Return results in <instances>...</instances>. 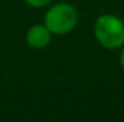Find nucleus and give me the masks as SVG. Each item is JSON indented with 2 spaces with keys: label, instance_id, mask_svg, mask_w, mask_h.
<instances>
[{
  "label": "nucleus",
  "instance_id": "f03ea898",
  "mask_svg": "<svg viewBox=\"0 0 124 122\" xmlns=\"http://www.w3.org/2000/svg\"><path fill=\"white\" fill-rule=\"evenodd\" d=\"M45 26L51 30L52 34H66L78 23V12L69 3H56L48 9L45 13Z\"/></svg>",
  "mask_w": 124,
  "mask_h": 122
},
{
  "label": "nucleus",
  "instance_id": "20e7f679",
  "mask_svg": "<svg viewBox=\"0 0 124 122\" xmlns=\"http://www.w3.org/2000/svg\"><path fill=\"white\" fill-rule=\"evenodd\" d=\"M52 0H25L26 4H29L31 7H35V9H39V7H45L51 3Z\"/></svg>",
  "mask_w": 124,
  "mask_h": 122
},
{
  "label": "nucleus",
  "instance_id": "39448f33",
  "mask_svg": "<svg viewBox=\"0 0 124 122\" xmlns=\"http://www.w3.org/2000/svg\"><path fill=\"white\" fill-rule=\"evenodd\" d=\"M120 65L123 66V69H124V49L121 50V53H120Z\"/></svg>",
  "mask_w": 124,
  "mask_h": 122
},
{
  "label": "nucleus",
  "instance_id": "f257e3e1",
  "mask_svg": "<svg viewBox=\"0 0 124 122\" xmlns=\"http://www.w3.org/2000/svg\"><path fill=\"white\" fill-rule=\"evenodd\" d=\"M94 36L105 49H117L124 45V22L116 14L104 13L97 17Z\"/></svg>",
  "mask_w": 124,
  "mask_h": 122
},
{
  "label": "nucleus",
  "instance_id": "7ed1b4c3",
  "mask_svg": "<svg viewBox=\"0 0 124 122\" xmlns=\"http://www.w3.org/2000/svg\"><path fill=\"white\" fill-rule=\"evenodd\" d=\"M25 39L32 49H43L51 43L52 33L45 25H33L26 30Z\"/></svg>",
  "mask_w": 124,
  "mask_h": 122
}]
</instances>
